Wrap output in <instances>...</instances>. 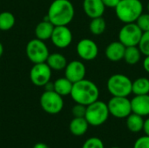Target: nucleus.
<instances>
[{"label":"nucleus","mask_w":149,"mask_h":148,"mask_svg":"<svg viewBox=\"0 0 149 148\" xmlns=\"http://www.w3.org/2000/svg\"><path fill=\"white\" fill-rule=\"evenodd\" d=\"M143 31L139 28L136 23L124 24L119 31V41L126 47L137 46L140 43Z\"/></svg>","instance_id":"6e6552de"},{"label":"nucleus","mask_w":149,"mask_h":148,"mask_svg":"<svg viewBox=\"0 0 149 148\" xmlns=\"http://www.w3.org/2000/svg\"><path fill=\"white\" fill-rule=\"evenodd\" d=\"M144 119L142 116L132 113L128 117H127V127L132 133H137L143 130Z\"/></svg>","instance_id":"aec40b11"},{"label":"nucleus","mask_w":149,"mask_h":148,"mask_svg":"<svg viewBox=\"0 0 149 148\" xmlns=\"http://www.w3.org/2000/svg\"><path fill=\"white\" fill-rule=\"evenodd\" d=\"M42 109L49 114H58L64 107V99L55 91H45L40 97Z\"/></svg>","instance_id":"0eeeda50"},{"label":"nucleus","mask_w":149,"mask_h":148,"mask_svg":"<svg viewBox=\"0 0 149 148\" xmlns=\"http://www.w3.org/2000/svg\"><path fill=\"white\" fill-rule=\"evenodd\" d=\"M45 63L50 66L52 70L62 71L65 70L67 65V60L63 54L58 52H54L48 56Z\"/></svg>","instance_id":"6ab92c4d"},{"label":"nucleus","mask_w":149,"mask_h":148,"mask_svg":"<svg viewBox=\"0 0 149 148\" xmlns=\"http://www.w3.org/2000/svg\"><path fill=\"white\" fill-rule=\"evenodd\" d=\"M110 115L117 119H127L132 113L131 100L127 97H112L107 103Z\"/></svg>","instance_id":"1a4fd4ad"},{"label":"nucleus","mask_w":149,"mask_h":148,"mask_svg":"<svg viewBox=\"0 0 149 148\" xmlns=\"http://www.w3.org/2000/svg\"><path fill=\"white\" fill-rule=\"evenodd\" d=\"M106 6L102 0H84L83 1V10L85 14L92 18L103 17Z\"/></svg>","instance_id":"4468645a"},{"label":"nucleus","mask_w":149,"mask_h":148,"mask_svg":"<svg viewBox=\"0 0 149 148\" xmlns=\"http://www.w3.org/2000/svg\"><path fill=\"white\" fill-rule=\"evenodd\" d=\"M16 23L14 15L10 11H3L0 13V31H6L10 30Z\"/></svg>","instance_id":"393cba45"},{"label":"nucleus","mask_w":149,"mask_h":148,"mask_svg":"<svg viewBox=\"0 0 149 148\" xmlns=\"http://www.w3.org/2000/svg\"><path fill=\"white\" fill-rule=\"evenodd\" d=\"M54 27H55V25L53 24H52L47 19H45V20L39 22L35 28L36 38L40 40H43V41L51 39Z\"/></svg>","instance_id":"f3484780"},{"label":"nucleus","mask_w":149,"mask_h":148,"mask_svg":"<svg viewBox=\"0 0 149 148\" xmlns=\"http://www.w3.org/2000/svg\"><path fill=\"white\" fill-rule=\"evenodd\" d=\"M26 56L33 64H39L46 62L48 56L50 55L48 46L45 41L38 38H33L27 43L25 48Z\"/></svg>","instance_id":"423d86ee"},{"label":"nucleus","mask_w":149,"mask_h":148,"mask_svg":"<svg viewBox=\"0 0 149 148\" xmlns=\"http://www.w3.org/2000/svg\"><path fill=\"white\" fill-rule=\"evenodd\" d=\"M139 49L141 50L142 55L148 56L149 55V31L143 32L140 43L138 44Z\"/></svg>","instance_id":"a878e982"},{"label":"nucleus","mask_w":149,"mask_h":148,"mask_svg":"<svg viewBox=\"0 0 149 148\" xmlns=\"http://www.w3.org/2000/svg\"><path fill=\"white\" fill-rule=\"evenodd\" d=\"M78 56L85 61L95 59L99 54V47L95 41L91 38H83L79 40L76 46Z\"/></svg>","instance_id":"9b49d317"},{"label":"nucleus","mask_w":149,"mask_h":148,"mask_svg":"<svg viewBox=\"0 0 149 148\" xmlns=\"http://www.w3.org/2000/svg\"><path fill=\"white\" fill-rule=\"evenodd\" d=\"M74 15V6L70 0H54L49 6L46 17L55 26H59L68 25Z\"/></svg>","instance_id":"f257e3e1"},{"label":"nucleus","mask_w":149,"mask_h":148,"mask_svg":"<svg viewBox=\"0 0 149 148\" xmlns=\"http://www.w3.org/2000/svg\"><path fill=\"white\" fill-rule=\"evenodd\" d=\"M86 112V106L77 104L72 108V113L75 118H84Z\"/></svg>","instance_id":"c85d7f7f"},{"label":"nucleus","mask_w":149,"mask_h":148,"mask_svg":"<svg viewBox=\"0 0 149 148\" xmlns=\"http://www.w3.org/2000/svg\"><path fill=\"white\" fill-rule=\"evenodd\" d=\"M70 95L75 103L87 106L99 99L100 90L94 82L84 79L73 83Z\"/></svg>","instance_id":"f03ea898"},{"label":"nucleus","mask_w":149,"mask_h":148,"mask_svg":"<svg viewBox=\"0 0 149 148\" xmlns=\"http://www.w3.org/2000/svg\"><path fill=\"white\" fill-rule=\"evenodd\" d=\"M132 113L142 117L149 115V94L135 95L131 99Z\"/></svg>","instance_id":"dca6fc26"},{"label":"nucleus","mask_w":149,"mask_h":148,"mask_svg":"<svg viewBox=\"0 0 149 148\" xmlns=\"http://www.w3.org/2000/svg\"><path fill=\"white\" fill-rule=\"evenodd\" d=\"M44 87L45 91H54V84L51 81H49Z\"/></svg>","instance_id":"72a5a7b5"},{"label":"nucleus","mask_w":149,"mask_h":148,"mask_svg":"<svg viewBox=\"0 0 149 148\" xmlns=\"http://www.w3.org/2000/svg\"><path fill=\"white\" fill-rule=\"evenodd\" d=\"M86 67L82 61L72 60L67 63L65 68V77L71 82L76 83L86 79Z\"/></svg>","instance_id":"ddd939ff"},{"label":"nucleus","mask_w":149,"mask_h":148,"mask_svg":"<svg viewBox=\"0 0 149 148\" xmlns=\"http://www.w3.org/2000/svg\"><path fill=\"white\" fill-rule=\"evenodd\" d=\"M3 53V44L0 42V58L2 57Z\"/></svg>","instance_id":"c9c22d12"},{"label":"nucleus","mask_w":149,"mask_h":148,"mask_svg":"<svg viewBox=\"0 0 149 148\" xmlns=\"http://www.w3.org/2000/svg\"><path fill=\"white\" fill-rule=\"evenodd\" d=\"M33 148H50L46 144H45V143H37Z\"/></svg>","instance_id":"f704fd0d"},{"label":"nucleus","mask_w":149,"mask_h":148,"mask_svg":"<svg viewBox=\"0 0 149 148\" xmlns=\"http://www.w3.org/2000/svg\"><path fill=\"white\" fill-rule=\"evenodd\" d=\"M53 84H54V91L59 95H61L62 97L68 96L71 94L73 83L71 82L65 77L56 79L53 82Z\"/></svg>","instance_id":"412c9836"},{"label":"nucleus","mask_w":149,"mask_h":148,"mask_svg":"<svg viewBox=\"0 0 149 148\" xmlns=\"http://www.w3.org/2000/svg\"><path fill=\"white\" fill-rule=\"evenodd\" d=\"M52 69L45 63L34 64L30 71V79L36 86H45L52 78Z\"/></svg>","instance_id":"9d476101"},{"label":"nucleus","mask_w":149,"mask_h":148,"mask_svg":"<svg viewBox=\"0 0 149 148\" xmlns=\"http://www.w3.org/2000/svg\"><path fill=\"white\" fill-rule=\"evenodd\" d=\"M132 93L134 95L149 94V79L141 77L133 81Z\"/></svg>","instance_id":"5701e85b"},{"label":"nucleus","mask_w":149,"mask_h":148,"mask_svg":"<svg viewBox=\"0 0 149 148\" xmlns=\"http://www.w3.org/2000/svg\"><path fill=\"white\" fill-rule=\"evenodd\" d=\"M134 148H149V136L139 138L134 145Z\"/></svg>","instance_id":"c756f323"},{"label":"nucleus","mask_w":149,"mask_h":148,"mask_svg":"<svg viewBox=\"0 0 149 148\" xmlns=\"http://www.w3.org/2000/svg\"><path fill=\"white\" fill-rule=\"evenodd\" d=\"M147 8H148V11L149 12V2L148 3V5H147Z\"/></svg>","instance_id":"e433bc0d"},{"label":"nucleus","mask_w":149,"mask_h":148,"mask_svg":"<svg viewBox=\"0 0 149 148\" xmlns=\"http://www.w3.org/2000/svg\"><path fill=\"white\" fill-rule=\"evenodd\" d=\"M52 43L58 48L64 49L68 47L72 42V33L67 25L55 26L51 37Z\"/></svg>","instance_id":"f8f14e48"},{"label":"nucleus","mask_w":149,"mask_h":148,"mask_svg":"<svg viewBox=\"0 0 149 148\" xmlns=\"http://www.w3.org/2000/svg\"><path fill=\"white\" fill-rule=\"evenodd\" d=\"M81 148H105L103 141L98 137H92L87 139Z\"/></svg>","instance_id":"bb28decb"},{"label":"nucleus","mask_w":149,"mask_h":148,"mask_svg":"<svg viewBox=\"0 0 149 148\" xmlns=\"http://www.w3.org/2000/svg\"><path fill=\"white\" fill-rule=\"evenodd\" d=\"M133 81L127 75L116 73L112 75L107 82V87L113 97H128L132 93Z\"/></svg>","instance_id":"20e7f679"},{"label":"nucleus","mask_w":149,"mask_h":148,"mask_svg":"<svg viewBox=\"0 0 149 148\" xmlns=\"http://www.w3.org/2000/svg\"><path fill=\"white\" fill-rule=\"evenodd\" d=\"M111 148H120V147H113Z\"/></svg>","instance_id":"4c0bfd02"},{"label":"nucleus","mask_w":149,"mask_h":148,"mask_svg":"<svg viewBox=\"0 0 149 148\" xmlns=\"http://www.w3.org/2000/svg\"><path fill=\"white\" fill-rule=\"evenodd\" d=\"M143 131L147 136H149V118L145 120L144 121V126H143Z\"/></svg>","instance_id":"473e14b6"},{"label":"nucleus","mask_w":149,"mask_h":148,"mask_svg":"<svg viewBox=\"0 0 149 148\" xmlns=\"http://www.w3.org/2000/svg\"><path fill=\"white\" fill-rule=\"evenodd\" d=\"M141 51L137 46H129L126 47L125 54H124V60L125 62L129 65H137L141 58Z\"/></svg>","instance_id":"4be33fe9"},{"label":"nucleus","mask_w":149,"mask_h":148,"mask_svg":"<svg viewBox=\"0 0 149 148\" xmlns=\"http://www.w3.org/2000/svg\"><path fill=\"white\" fill-rule=\"evenodd\" d=\"M136 24L139 26V28L143 31H149V12L148 13H142L138 19L136 20Z\"/></svg>","instance_id":"cd10ccee"},{"label":"nucleus","mask_w":149,"mask_h":148,"mask_svg":"<svg viewBox=\"0 0 149 148\" xmlns=\"http://www.w3.org/2000/svg\"><path fill=\"white\" fill-rule=\"evenodd\" d=\"M110 115L107 104L101 100H96L86 106L85 118L89 126H100L107 122Z\"/></svg>","instance_id":"39448f33"},{"label":"nucleus","mask_w":149,"mask_h":148,"mask_svg":"<svg viewBox=\"0 0 149 148\" xmlns=\"http://www.w3.org/2000/svg\"><path fill=\"white\" fill-rule=\"evenodd\" d=\"M126 51V46L118 41L111 42L105 50V55L107 58L112 62H119L124 58V54Z\"/></svg>","instance_id":"2eb2a0df"},{"label":"nucleus","mask_w":149,"mask_h":148,"mask_svg":"<svg viewBox=\"0 0 149 148\" xmlns=\"http://www.w3.org/2000/svg\"><path fill=\"white\" fill-rule=\"evenodd\" d=\"M114 10L122 23H135L143 13V4L141 0H120Z\"/></svg>","instance_id":"7ed1b4c3"},{"label":"nucleus","mask_w":149,"mask_h":148,"mask_svg":"<svg viewBox=\"0 0 149 148\" xmlns=\"http://www.w3.org/2000/svg\"><path fill=\"white\" fill-rule=\"evenodd\" d=\"M120 0H102V2L104 3L105 6L107 8H115L117 6V4L119 3Z\"/></svg>","instance_id":"7c9ffc66"},{"label":"nucleus","mask_w":149,"mask_h":148,"mask_svg":"<svg viewBox=\"0 0 149 148\" xmlns=\"http://www.w3.org/2000/svg\"><path fill=\"white\" fill-rule=\"evenodd\" d=\"M143 68L148 73H149V55L145 56V58L143 60Z\"/></svg>","instance_id":"2f4dec72"},{"label":"nucleus","mask_w":149,"mask_h":148,"mask_svg":"<svg viewBox=\"0 0 149 148\" xmlns=\"http://www.w3.org/2000/svg\"><path fill=\"white\" fill-rule=\"evenodd\" d=\"M106 28H107V23L103 17L92 18L89 24V30L92 34L96 36L101 35L106 31Z\"/></svg>","instance_id":"b1692460"},{"label":"nucleus","mask_w":149,"mask_h":148,"mask_svg":"<svg viewBox=\"0 0 149 148\" xmlns=\"http://www.w3.org/2000/svg\"><path fill=\"white\" fill-rule=\"evenodd\" d=\"M89 127V124L86 118H73L69 124V130L74 136L84 135Z\"/></svg>","instance_id":"a211bd4d"}]
</instances>
